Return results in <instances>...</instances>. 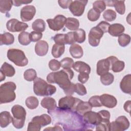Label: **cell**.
Masks as SVG:
<instances>
[{
  "mask_svg": "<svg viewBox=\"0 0 131 131\" xmlns=\"http://www.w3.org/2000/svg\"><path fill=\"white\" fill-rule=\"evenodd\" d=\"M74 76V72L71 69L51 72L47 76V80L50 83H56L63 89L67 96H72L75 92V84L71 80Z\"/></svg>",
  "mask_w": 131,
  "mask_h": 131,
  "instance_id": "cell-1",
  "label": "cell"
},
{
  "mask_svg": "<svg viewBox=\"0 0 131 131\" xmlns=\"http://www.w3.org/2000/svg\"><path fill=\"white\" fill-rule=\"evenodd\" d=\"M33 91L37 96H51L56 92V88L55 86L48 83L43 79L36 77L34 80Z\"/></svg>",
  "mask_w": 131,
  "mask_h": 131,
  "instance_id": "cell-2",
  "label": "cell"
},
{
  "mask_svg": "<svg viewBox=\"0 0 131 131\" xmlns=\"http://www.w3.org/2000/svg\"><path fill=\"white\" fill-rule=\"evenodd\" d=\"M16 84L11 81L6 82L0 86V103L1 104L10 103L13 101L16 98L15 90Z\"/></svg>",
  "mask_w": 131,
  "mask_h": 131,
  "instance_id": "cell-3",
  "label": "cell"
},
{
  "mask_svg": "<svg viewBox=\"0 0 131 131\" xmlns=\"http://www.w3.org/2000/svg\"><path fill=\"white\" fill-rule=\"evenodd\" d=\"M11 112L13 115L12 123L13 126L17 129L23 128L26 116L25 109L19 104H15L12 107Z\"/></svg>",
  "mask_w": 131,
  "mask_h": 131,
  "instance_id": "cell-4",
  "label": "cell"
},
{
  "mask_svg": "<svg viewBox=\"0 0 131 131\" xmlns=\"http://www.w3.org/2000/svg\"><path fill=\"white\" fill-rule=\"evenodd\" d=\"M8 59L18 67H25L28 63V60L24 52L17 49H10L7 54Z\"/></svg>",
  "mask_w": 131,
  "mask_h": 131,
  "instance_id": "cell-5",
  "label": "cell"
},
{
  "mask_svg": "<svg viewBox=\"0 0 131 131\" xmlns=\"http://www.w3.org/2000/svg\"><path fill=\"white\" fill-rule=\"evenodd\" d=\"M51 117L47 114H42L33 117L28 125V131H39L41 128L51 123Z\"/></svg>",
  "mask_w": 131,
  "mask_h": 131,
  "instance_id": "cell-6",
  "label": "cell"
},
{
  "mask_svg": "<svg viewBox=\"0 0 131 131\" xmlns=\"http://www.w3.org/2000/svg\"><path fill=\"white\" fill-rule=\"evenodd\" d=\"M80 100V99L77 98L67 95L59 100L58 106L62 110H71L75 112L76 106Z\"/></svg>",
  "mask_w": 131,
  "mask_h": 131,
  "instance_id": "cell-7",
  "label": "cell"
},
{
  "mask_svg": "<svg viewBox=\"0 0 131 131\" xmlns=\"http://www.w3.org/2000/svg\"><path fill=\"white\" fill-rule=\"evenodd\" d=\"M117 59L116 57L111 56L106 59L99 60L97 63V74L99 76H101L108 72L111 70L112 63Z\"/></svg>",
  "mask_w": 131,
  "mask_h": 131,
  "instance_id": "cell-8",
  "label": "cell"
},
{
  "mask_svg": "<svg viewBox=\"0 0 131 131\" xmlns=\"http://www.w3.org/2000/svg\"><path fill=\"white\" fill-rule=\"evenodd\" d=\"M129 127V122L124 116L118 117L115 121L110 122L109 130L120 131L125 130Z\"/></svg>",
  "mask_w": 131,
  "mask_h": 131,
  "instance_id": "cell-9",
  "label": "cell"
},
{
  "mask_svg": "<svg viewBox=\"0 0 131 131\" xmlns=\"http://www.w3.org/2000/svg\"><path fill=\"white\" fill-rule=\"evenodd\" d=\"M88 2V1L84 0L72 1L69 7V9L73 15L80 16L83 14L85 7Z\"/></svg>",
  "mask_w": 131,
  "mask_h": 131,
  "instance_id": "cell-10",
  "label": "cell"
},
{
  "mask_svg": "<svg viewBox=\"0 0 131 131\" xmlns=\"http://www.w3.org/2000/svg\"><path fill=\"white\" fill-rule=\"evenodd\" d=\"M67 18L63 15H57L53 19H47L49 27L52 30L57 31L63 28L65 25Z\"/></svg>",
  "mask_w": 131,
  "mask_h": 131,
  "instance_id": "cell-11",
  "label": "cell"
},
{
  "mask_svg": "<svg viewBox=\"0 0 131 131\" xmlns=\"http://www.w3.org/2000/svg\"><path fill=\"white\" fill-rule=\"evenodd\" d=\"M103 34V32L97 26L93 27L90 30L88 35L89 44L92 47L98 46Z\"/></svg>",
  "mask_w": 131,
  "mask_h": 131,
  "instance_id": "cell-12",
  "label": "cell"
},
{
  "mask_svg": "<svg viewBox=\"0 0 131 131\" xmlns=\"http://www.w3.org/2000/svg\"><path fill=\"white\" fill-rule=\"evenodd\" d=\"M7 29L11 32H21L25 31L28 27L27 24L19 21L15 18L9 20L6 23Z\"/></svg>",
  "mask_w": 131,
  "mask_h": 131,
  "instance_id": "cell-13",
  "label": "cell"
},
{
  "mask_svg": "<svg viewBox=\"0 0 131 131\" xmlns=\"http://www.w3.org/2000/svg\"><path fill=\"white\" fill-rule=\"evenodd\" d=\"M83 122L87 125L96 126L101 121V117L98 113L91 111L86 112L82 115Z\"/></svg>",
  "mask_w": 131,
  "mask_h": 131,
  "instance_id": "cell-14",
  "label": "cell"
},
{
  "mask_svg": "<svg viewBox=\"0 0 131 131\" xmlns=\"http://www.w3.org/2000/svg\"><path fill=\"white\" fill-rule=\"evenodd\" d=\"M36 13V8L32 5L23 7L20 10V18L23 21L31 20Z\"/></svg>",
  "mask_w": 131,
  "mask_h": 131,
  "instance_id": "cell-15",
  "label": "cell"
},
{
  "mask_svg": "<svg viewBox=\"0 0 131 131\" xmlns=\"http://www.w3.org/2000/svg\"><path fill=\"white\" fill-rule=\"evenodd\" d=\"M100 99L102 105L107 108H114L117 104L116 98L114 96L108 94H104L100 96Z\"/></svg>",
  "mask_w": 131,
  "mask_h": 131,
  "instance_id": "cell-16",
  "label": "cell"
},
{
  "mask_svg": "<svg viewBox=\"0 0 131 131\" xmlns=\"http://www.w3.org/2000/svg\"><path fill=\"white\" fill-rule=\"evenodd\" d=\"M41 106L48 110V113L53 111L57 107V104L55 100L52 97H47L43 98L40 102Z\"/></svg>",
  "mask_w": 131,
  "mask_h": 131,
  "instance_id": "cell-17",
  "label": "cell"
},
{
  "mask_svg": "<svg viewBox=\"0 0 131 131\" xmlns=\"http://www.w3.org/2000/svg\"><path fill=\"white\" fill-rule=\"evenodd\" d=\"M49 45L45 40H39L36 42L35 46V52L39 56L46 55L48 51Z\"/></svg>",
  "mask_w": 131,
  "mask_h": 131,
  "instance_id": "cell-18",
  "label": "cell"
},
{
  "mask_svg": "<svg viewBox=\"0 0 131 131\" xmlns=\"http://www.w3.org/2000/svg\"><path fill=\"white\" fill-rule=\"evenodd\" d=\"M121 91L126 94L131 93V75L130 74L125 75L121 80L120 83Z\"/></svg>",
  "mask_w": 131,
  "mask_h": 131,
  "instance_id": "cell-19",
  "label": "cell"
},
{
  "mask_svg": "<svg viewBox=\"0 0 131 131\" xmlns=\"http://www.w3.org/2000/svg\"><path fill=\"white\" fill-rule=\"evenodd\" d=\"M124 30L125 28L121 24L115 23L110 26L108 32L111 35L117 37L122 34L124 32Z\"/></svg>",
  "mask_w": 131,
  "mask_h": 131,
  "instance_id": "cell-20",
  "label": "cell"
},
{
  "mask_svg": "<svg viewBox=\"0 0 131 131\" xmlns=\"http://www.w3.org/2000/svg\"><path fill=\"white\" fill-rule=\"evenodd\" d=\"M92 109V106L89 104L88 102L83 101L81 100L77 104L75 112L80 115H83L86 112L91 111Z\"/></svg>",
  "mask_w": 131,
  "mask_h": 131,
  "instance_id": "cell-21",
  "label": "cell"
},
{
  "mask_svg": "<svg viewBox=\"0 0 131 131\" xmlns=\"http://www.w3.org/2000/svg\"><path fill=\"white\" fill-rule=\"evenodd\" d=\"M73 68L79 73H86L90 74L91 72V67L85 62L81 61H76L73 66Z\"/></svg>",
  "mask_w": 131,
  "mask_h": 131,
  "instance_id": "cell-22",
  "label": "cell"
},
{
  "mask_svg": "<svg viewBox=\"0 0 131 131\" xmlns=\"http://www.w3.org/2000/svg\"><path fill=\"white\" fill-rule=\"evenodd\" d=\"M71 56L74 58H80L82 57L83 52L82 47L78 44L74 43L71 45L69 49Z\"/></svg>",
  "mask_w": 131,
  "mask_h": 131,
  "instance_id": "cell-23",
  "label": "cell"
},
{
  "mask_svg": "<svg viewBox=\"0 0 131 131\" xmlns=\"http://www.w3.org/2000/svg\"><path fill=\"white\" fill-rule=\"evenodd\" d=\"M12 117L7 111H3L0 114V126L2 128L6 127L12 122Z\"/></svg>",
  "mask_w": 131,
  "mask_h": 131,
  "instance_id": "cell-24",
  "label": "cell"
},
{
  "mask_svg": "<svg viewBox=\"0 0 131 131\" xmlns=\"http://www.w3.org/2000/svg\"><path fill=\"white\" fill-rule=\"evenodd\" d=\"M14 41V37L13 34L5 32L1 34L0 35V45H10L13 43Z\"/></svg>",
  "mask_w": 131,
  "mask_h": 131,
  "instance_id": "cell-25",
  "label": "cell"
},
{
  "mask_svg": "<svg viewBox=\"0 0 131 131\" xmlns=\"http://www.w3.org/2000/svg\"><path fill=\"white\" fill-rule=\"evenodd\" d=\"M0 72L4 74L6 76L12 77L14 75L15 71L12 66L5 62L1 68Z\"/></svg>",
  "mask_w": 131,
  "mask_h": 131,
  "instance_id": "cell-26",
  "label": "cell"
},
{
  "mask_svg": "<svg viewBox=\"0 0 131 131\" xmlns=\"http://www.w3.org/2000/svg\"><path fill=\"white\" fill-rule=\"evenodd\" d=\"M65 26L69 30L76 31L78 29L79 27V20L75 18L68 17L67 18Z\"/></svg>",
  "mask_w": 131,
  "mask_h": 131,
  "instance_id": "cell-27",
  "label": "cell"
},
{
  "mask_svg": "<svg viewBox=\"0 0 131 131\" xmlns=\"http://www.w3.org/2000/svg\"><path fill=\"white\" fill-rule=\"evenodd\" d=\"M65 50L64 45H53L52 48V55L56 58H59L63 53Z\"/></svg>",
  "mask_w": 131,
  "mask_h": 131,
  "instance_id": "cell-28",
  "label": "cell"
},
{
  "mask_svg": "<svg viewBox=\"0 0 131 131\" xmlns=\"http://www.w3.org/2000/svg\"><path fill=\"white\" fill-rule=\"evenodd\" d=\"M32 28L36 32L40 33L43 32L46 29L45 21L40 18L36 19L32 24Z\"/></svg>",
  "mask_w": 131,
  "mask_h": 131,
  "instance_id": "cell-29",
  "label": "cell"
},
{
  "mask_svg": "<svg viewBox=\"0 0 131 131\" xmlns=\"http://www.w3.org/2000/svg\"><path fill=\"white\" fill-rule=\"evenodd\" d=\"M19 43L23 46H27L31 42L30 38V34L27 32H22L19 34L18 36Z\"/></svg>",
  "mask_w": 131,
  "mask_h": 131,
  "instance_id": "cell-30",
  "label": "cell"
},
{
  "mask_svg": "<svg viewBox=\"0 0 131 131\" xmlns=\"http://www.w3.org/2000/svg\"><path fill=\"white\" fill-rule=\"evenodd\" d=\"M13 2L11 0L0 1V11L2 13L8 12L11 9Z\"/></svg>",
  "mask_w": 131,
  "mask_h": 131,
  "instance_id": "cell-31",
  "label": "cell"
},
{
  "mask_svg": "<svg viewBox=\"0 0 131 131\" xmlns=\"http://www.w3.org/2000/svg\"><path fill=\"white\" fill-rule=\"evenodd\" d=\"M27 107L31 110H34L37 107L39 104L38 99L34 96L28 97L25 101Z\"/></svg>",
  "mask_w": 131,
  "mask_h": 131,
  "instance_id": "cell-32",
  "label": "cell"
},
{
  "mask_svg": "<svg viewBox=\"0 0 131 131\" xmlns=\"http://www.w3.org/2000/svg\"><path fill=\"white\" fill-rule=\"evenodd\" d=\"M125 63L124 61L119 60L117 58L114 61L111 66V70L115 73L121 72L124 68Z\"/></svg>",
  "mask_w": 131,
  "mask_h": 131,
  "instance_id": "cell-33",
  "label": "cell"
},
{
  "mask_svg": "<svg viewBox=\"0 0 131 131\" xmlns=\"http://www.w3.org/2000/svg\"><path fill=\"white\" fill-rule=\"evenodd\" d=\"M114 80V75L109 72H107L100 76V81L104 85H109L111 84Z\"/></svg>",
  "mask_w": 131,
  "mask_h": 131,
  "instance_id": "cell-34",
  "label": "cell"
},
{
  "mask_svg": "<svg viewBox=\"0 0 131 131\" xmlns=\"http://www.w3.org/2000/svg\"><path fill=\"white\" fill-rule=\"evenodd\" d=\"M123 1H113V7H115L116 11L120 15L124 14L125 11V6Z\"/></svg>",
  "mask_w": 131,
  "mask_h": 131,
  "instance_id": "cell-35",
  "label": "cell"
},
{
  "mask_svg": "<svg viewBox=\"0 0 131 131\" xmlns=\"http://www.w3.org/2000/svg\"><path fill=\"white\" fill-rule=\"evenodd\" d=\"M118 41L121 47H125L129 45L130 42V37L129 35L122 33L119 36Z\"/></svg>",
  "mask_w": 131,
  "mask_h": 131,
  "instance_id": "cell-36",
  "label": "cell"
},
{
  "mask_svg": "<svg viewBox=\"0 0 131 131\" xmlns=\"http://www.w3.org/2000/svg\"><path fill=\"white\" fill-rule=\"evenodd\" d=\"M24 77L26 80L32 81L37 77L36 72L33 69H27L24 73Z\"/></svg>",
  "mask_w": 131,
  "mask_h": 131,
  "instance_id": "cell-37",
  "label": "cell"
},
{
  "mask_svg": "<svg viewBox=\"0 0 131 131\" xmlns=\"http://www.w3.org/2000/svg\"><path fill=\"white\" fill-rule=\"evenodd\" d=\"M116 16L117 14L116 12L112 9H107L105 10L103 14L104 19L108 21H112L116 19Z\"/></svg>",
  "mask_w": 131,
  "mask_h": 131,
  "instance_id": "cell-38",
  "label": "cell"
},
{
  "mask_svg": "<svg viewBox=\"0 0 131 131\" xmlns=\"http://www.w3.org/2000/svg\"><path fill=\"white\" fill-rule=\"evenodd\" d=\"M75 37H76V41L81 43H83L86 38L85 32L83 29H78V30L75 31Z\"/></svg>",
  "mask_w": 131,
  "mask_h": 131,
  "instance_id": "cell-39",
  "label": "cell"
},
{
  "mask_svg": "<svg viewBox=\"0 0 131 131\" xmlns=\"http://www.w3.org/2000/svg\"><path fill=\"white\" fill-rule=\"evenodd\" d=\"M106 8L105 4L104 1H96L93 3V9L101 13Z\"/></svg>",
  "mask_w": 131,
  "mask_h": 131,
  "instance_id": "cell-40",
  "label": "cell"
},
{
  "mask_svg": "<svg viewBox=\"0 0 131 131\" xmlns=\"http://www.w3.org/2000/svg\"><path fill=\"white\" fill-rule=\"evenodd\" d=\"M60 62L61 67L64 69H71V68H73L74 63L73 59L70 57L64 58L61 60Z\"/></svg>",
  "mask_w": 131,
  "mask_h": 131,
  "instance_id": "cell-41",
  "label": "cell"
},
{
  "mask_svg": "<svg viewBox=\"0 0 131 131\" xmlns=\"http://www.w3.org/2000/svg\"><path fill=\"white\" fill-rule=\"evenodd\" d=\"M76 41L75 32H69L65 34V44L73 45Z\"/></svg>",
  "mask_w": 131,
  "mask_h": 131,
  "instance_id": "cell-42",
  "label": "cell"
},
{
  "mask_svg": "<svg viewBox=\"0 0 131 131\" xmlns=\"http://www.w3.org/2000/svg\"><path fill=\"white\" fill-rule=\"evenodd\" d=\"M100 16V13L93 9H90L88 13V18L91 21H95L97 20Z\"/></svg>",
  "mask_w": 131,
  "mask_h": 131,
  "instance_id": "cell-43",
  "label": "cell"
},
{
  "mask_svg": "<svg viewBox=\"0 0 131 131\" xmlns=\"http://www.w3.org/2000/svg\"><path fill=\"white\" fill-rule=\"evenodd\" d=\"M88 102L92 107H97L102 106L100 101L99 96H93L91 97L89 99Z\"/></svg>",
  "mask_w": 131,
  "mask_h": 131,
  "instance_id": "cell-44",
  "label": "cell"
},
{
  "mask_svg": "<svg viewBox=\"0 0 131 131\" xmlns=\"http://www.w3.org/2000/svg\"><path fill=\"white\" fill-rule=\"evenodd\" d=\"M110 123V121L102 120L99 124H98L96 126V130L109 131Z\"/></svg>",
  "mask_w": 131,
  "mask_h": 131,
  "instance_id": "cell-45",
  "label": "cell"
},
{
  "mask_svg": "<svg viewBox=\"0 0 131 131\" xmlns=\"http://www.w3.org/2000/svg\"><path fill=\"white\" fill-rule=\"evenodd\" d=\"M75 92L80 96H84L87 93L85 87L82 84V83H79L75 84Z\"/></svg>",
  "mask_w": 131,
  "mask_h": 131,
  "instance_id": "cell-46",
  "label": "cell"
},
{
  "mask_svg": "<svg viewBox=\"0 0 131 131\" xmlns=\"http://www.w3.org/2000/svg\"><path fill=\"white\" fill-rule=\"evenodd\" d=\"M49 67L53 71H57L61 67L60 62L56 59H51L49 62Z\"/></svg>",
  "mask_w": 131,
  "mask_h": 131,
  "instance_id": "cell-47",
  "label": "cell"
},
{
  "mask_svg": "<svg viewBox=\"0 0 131 131\" xmlns=\"http://www.w3.org/2000/svg\"><path fill=\"white\" fill-rule=\"evenodd\" d=\"M55 44L65 45V34H57L53 37Z\"/></svg>",
  "mask_w": 131,
  "mask_h": 131,
  "instance_id": "cell-48",
  "label": "cell"
},
{
  "mask_svg": "<svg viewBox=\"0 0 131 131\" xmlns=\"http://www.w3.org/2000/svg\"><path fill=\"white\" fill-rule=\"evenodd\" d=\"M42 34L40 32H38L36 31H32L30 33V38L31 41L37 42L40 40L42 38Z\"/></svg>",
  "mask_w": 131,
  "mask_h": 131,
  "instance_id": "cell-49",
  "label": "cell"
},
{
  "mask_svg": "<svg viewBox=\"0 0 131 131\" xmlns=\"http://www.w3.org/2000/svg\"><path fill=\"white\" fill-rule=\"evenodd\" d=\"M110 26V24L109 23L105 21H102L97 25V27L99 28L103 32V33H104L108 32Z\"/></svg>",
  "mask_w": 131,
  "mask_h": 131,
  "instance_id": "cell-50",
  "label": "cell"
},
{
  "mask_svg": "<svg viewBox=\"0 0 131 131\" xmlns=\"http://www.w3.org/2000/svg\"><path fill=\"white\" fill-rule=\"evenodd\" d=\"M89 78V74L82 72L80 73V74L78 76V80L81 83L83 84L87 82Z\"/></svg>",
  "mask_w": 131,
  "mask_h": 131,
  "instance_id": "cell-51",
  "label": "cell"
},
{
  "mask_svg": "<svg viewBox=\"0 0 131 131\" xmlns=\"http://www.w3.org/2000/svg\"><path fill=\"white\" fill-rule=\"evenodd\" d=\"M98 113L100 114L101 117V121L102 120H106V121H110V113L108 111L103 110L99 111Z\"/></svg>",
  "mask_w": 131,
  "mask_h": 131,
  "instance_id": "cell-52",
  "label": "cell"
},
{
  "mask_svg": "<svg viewBox=\"0 0 131 131\" xmlns=\"http://www.w3.org/2000/svg\"><path fill=\"white\" fill-rule=\"evenodd\" d=\"M72 1L71 0H59L58 1V3L60 7H61L62 9H67L68 8H69Z\"/></svg>",
  "mask_w": 131,
  "mask_h": 131,
  "instance_id": "cell-53",
  "label": "cell"
},
{
  "mask_svg": "<svg viewBox=\"0 0 131 131\" xmlns=\"http://www.w3.org/2000/svg\"><path fill=\"white\" fill-rule=\"evenodd\" d=\"M13 2V5H14V6H16V7H18L21 6V5L23 4H28L29 3H31L32 1H27V0H19V1H12Z\"/></svg>",
  "mask_w": 131,
  "mask_h": 131,
  "instance_id": "cell-54",
  "label": "cell"
},
{
  "mask_svg": "<svg viewBox=\"0 0 131 131\" xmlns=\"http://www.w3.org/2000/svg\"><path fill=\"white\" fill-rule=\"evenodd\" d=\"M130 105H131V101L130 100H128L126 101L123 106V108L125 112L129 113L130 111Z\"/></svg>",
  "mask_w": 131,
  "mask_h": 131,
  "instance_id": "cell-55",
  "label": "cell"
},
{
  "mask_svg": "<svg viewBox=\"0 0 131 131\" xmlns=\"http://www.w3.org/2000/svg\"><path fill=\"white\" fill-rule=\"evenodd\" d=\"M62 130V129L58 125H55L54 127H48V128H45L43 130Z\"/></svg>",
  "mask_w": 131,
  "mask_h": 131,
  "instance_id": "cell-56",
  "label": "cell"
},
{
  "mask_svg": "<svg viewBox=\"0 0 131 131\" xmlns=\"http://www.w3.org/2000/svg\"><path fill=\"white\" fill-rule=\"evenodd\" d=\"M0 73H1V81H2L5 79L6 76L2 73H1V72H0Z\"/></svg>",
  "mask_w": 131,
  "mask_h": 131,
  "instance_id": "cell-57",
  "label": "cell"
}]
</instances>
